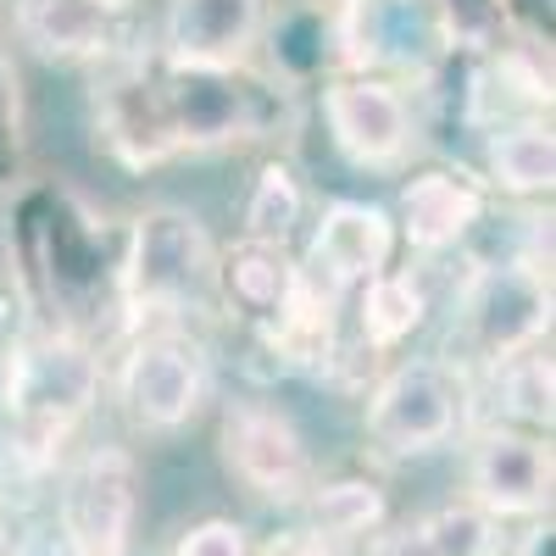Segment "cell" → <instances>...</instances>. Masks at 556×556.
I'll list each match as a JSON object with an SVG mask.
<instances>
[{
    "instance_id": "cell-5",
    "label": "cell",
    "mask_w": 556,
    "mask_h": 556,
    "mask_svg": "<svg viewBox=\"0 0 556 556\" xmlns=\"http://www.w3.org/2000/svg\"><path fill=\"white\" fill-rule=\"evenodd\" d=\"M212 395V374L201 345L184 329H151L139 334L117 367V401L134 417V429L151 434H173L201 412V401Z\"/></svg>"
},
{
    "instance_id": "cell-20",
    "label": "cell",
    "mask_w": 556,
    "mask_h": 556,
    "mask_svg": "<svg viewBox=\"0 0 556 556\" xmlns=\"http://www.w3.org/2000/svg\"><path fill=\"white\" fill-rule=\"evenodd\" d=\"M173 556H251V545H245V529L240 523L206 518V523H195L190 534L173 545Z\"/></svg>"
},
{
    "instance_id": "cell-13",
    "label": "cell",
    "mask_w": 556,
    "mask_h": 556,
    "mask_svg": "<svg viewBox=\"0 0 556 556\" xmlns=\"http://www.w3.org/2000/svg\"><path fill=\"white\" fill-rule=\"evenodd\" d=\"M217 295L228 312L251 317L267 340H278L290 329V317L306 295V273L290 262L285 245H262V240H240L217 262Z\"/></svg>"
},
{
    "instance_id": "cell-19",
    "label": "cell",
    "mask_w": 556,
    "mask_h": 556,
    "mask_svg": "<svg viewBox=\"0 0 556 556\" xmlns=\"http://www.w3.org/2000/svg\"><path fill=\"white\" fill-rule=\"evenodd\" d=\"M306 506H312V534L334 540V545L367 534V529L384 518V495H379L374 484H362V479L317 484V490H306Z\"/></svg>"
},
{
    "instance_id": "cell-7",
    "label": "cell",
    "mask_w": 556,
    "mask_h": 556,
    "mask_svg": "<svg viewBox=\"0 0 556 556\" xmlns=\"http://www.w3.org/2000/svg\"><path fill=\"white\" fill-rule=\"evenodd\" d=\"M134 513H139V473L128 451L96 445L84 462H73L62 484L56 529L73 540L78 556H128Z\"/></svg>"
},
{
    "instance_id": "cell-15",
    "label": "cell",
    "mask_w": 556,
    "mask_h": 556,
    "mask_svg": "<svg viewBox=\"0 0 556 556\" xmlns=\"http://www.w3.org/2000/svg\"><path fill=\"white\" fill-rule=\"evenodd\" d=\"M484 217V190L462 173H417L401 190V235L412 251H451Z\"/></svg>"
},
{
    "instance_id": "cell-9",
    "label": "cell",
    "mask_w": 556,
    "mask_h": 556,
    "mask_svg": "<svg viewBox=\"0 0 556 556\" xmlns=\"http://www.w3.org/2000/svg\"><path fill=\"white\" fill-rule=\"evenodd\" d=\"M223 462L245 490L267 501H301L312 490V451L278 406L240 401L223 412Z\"/></svg>"
},
{
    "instance_id": "cell-10",
    "label": "cell",
    "mask_w": 556,
    "mask_h": 556,
    "mask_svg": "<svg viewBox=\"0 0 556 556\" xmlns=\"http://www.w3.org/2000/svg\"><path fill=\"white\" fill-rule=\"evenodd\" d=\"M267 28V0H167L162 56L184 73H240Z\"/></svg>"
},
{
    "instance_id": "cell-22",
    "label": "cell",
    "mask_w": 556,
    "mask_h": 556,
    "mask_svg": "<svg viewBox=\"0 0 556 556\" xmlns=\"http://www.w3.org/2000/svg\"><path fill=\"white\" fill-rule=\"evenodd\" d=\"M0 556H7V540H0Z\"/></svg>"
},
{
    "instance_id": "cell-6",
    "label": "cell",
    "mask_w": 556,
    "mask_h": 556,
    "mask_svg": "<svg viewBox=\"0 0 556 556\" xmlns=\"http://www.w3.org/2000/svg\"><path fill=\"white\" fill-rule=\"evenodd\" d=\"M545 323H551V285L534 262L490 267L462 295V345L495 367L529 356L545 334Z\"/></svg>"
},
{
    "instance_id": "cell-8",
    "label": "cell",
    "mask_w": 556,
    "mask_h": 556,
    "mask_svg": "<svg viewBox=\"0 0 556 556\" xmlns=\"http://www.w3.org/2000/svg\"><path fill=\"white\" fill-rule=\"evenodd\" d=\"M323 123H329L334 151L351 167H401L406 151L417 146V117L406 96L384 78H334L323 89Z\"/></svg>"
},
{
    "instance_id": "cell-18",
    "label": "cell",
    "mask_w": 556,
    "mask_h": 556,
    "mask_svg": "<svg viewBox=\"0 0 556 556\" xmlns=\"http://www.w3.org/2000/svg\"><path fill=\"white\" fill-rule=\"evenodd\" d=\"M301 184L285 162H267L251 184V201H245V240H262V245H285L301 223Z\"/></svg>"
},
{
    "instance_id": "cell-14",
    "label": "cell",
    "mask_w": 556,
    "mask_h": 556,
    "mask_svg": "<svg viewBox=\"0 0 556 556\" xmlns=\"http://www.w3.org/2000/svg\"><path fill=\"white\" fill-rule=\"evenodd\" d=\"M123 34V0H17V39L45 62H96Z\"/></svg>"
},
{
    "instance_id": "cell-3",
    "label": "cell",
    "mask_w": 556,
    "mask_h": 556,
    "mask_svg": "<svg viewBox=\"0 0 556 556\" xmlns=\"http://www.w3.org/2000/svg\"><path fill=\"white\" fill-rule=\"evenodd\" d=\"M462 401H468V379L456 362L412 356L390 367L367 395V434L390 456H429L462 429Z\"/></svg>"
},
{
    "instance_id": "cell-4",
    "label": "cell",
    "mask_w": 556,
    "mask_h": 556,
    "mask_svg": "<svg viewBox=\"0 0 556 556\" xmlns=\"http://www.w3.org/2000/svg\"><path fill=\"white\" fill-rule=\"evenodd\" d=\"M456 7L451 0H345L340 45L345 67H401V73H434L456 51Z\"/></svg>"
},
{
    "instance_id": "cell-2",
    "label": "cell",
    "mask_w": 556,
    "mask_h": 556,
    "mask_svg": "<svg viewBox=\"0 0 556 556\" xmlns=\"http://www.w3.org/2000/svg\"><path fill=\"white\" fill-rule=\"evenodd\" d=\"M217 245L206 223L184 206H151L128 228V251L117 267V290L134 317H195L217 312Z\"/></svg>"
},
{
    "instance_id": "cell-16",
    "label": "cell",
    "mask_w": 556,
    "mask_h": 556,
    "mask_svg": "<svg viewBox=\"0 0 556 556\" xmlns=\"http://www.w3.org/2000/svg\"><path fill=\"white\" fill-rule=\"evenodd\" d=\"M490 173L501 190L513 195H540L556 178V146H551V123L529 117V123H506L490 139Z\"/></svg>"
},
{
    "instance_id": "cell-21",
    "label": "cell",
    "mask_w": 556,
    "mask_h": 556,
    "mask_svg": "<svg viewBox=\"0 0 556 556\" xmlns=\"http://www.w3.org/2000/svg\"><path fill=\"white\" fill-rule=\"evenodd\" d=\"M12 556H78V551H73V540H67V534H62L56 523H45V529L23 534Z\"/></svg>"
},
{
    "instance_id": "cell-1",
    "label": "cell",
    "mask_w": 556,
    "mask_h": 556,
    "mask_svg": "<svg viewBox=\"0 0 556 556\" xmlns=\"http://www.w3.org/2000/svg\"><path fill=\"white\" fill-rule=\"evenodd\" d=\"M101 401V356L73 329L23 334L0 367V406H7V445L45 468L56 445L89 417Z\"/></svg>"
},
{
    "instance_id": "cell-12",
    "label": "cell",
    "mask_w": 556,
    "mask_h": 556,
    "mask_svg": "<svg viewBox=\"0 0 556 556\" xmlns=\"http://www.w3.org/2000/svg\"><path fill=\"white\" fill-rule=\"evenodd\" d=\"M390 256H395V223L367 201H334L312 235L306 278H317L329 295H340V290L374 285L379 273H390Z\"/></svg>"
},
{
    "instance_id": "cell-11",
    "label": "cell",
    "mask_w": 556,
    "mask_h": 556,
    "mask_svg": "<svg viewBox=\"0 0 556 556\" xmlns=\"http://www.w3.org/2000/svg\"><path fill=\"white\" fill-rule=\"evenodd\" d=\"M468 490L490 518H529L551 501V445L529 429H490L468 456Z\"/></svg>"
},
{
    "instance_id": "cell-17",
    "label": "cell",
    "mask_w": 556,
    "mask_h": 556,
    "mask_svg": "<svg viewBox=\"0 0 556 556\" xmlns=\"http://www.w3.org/2000/svg\"><path fill=\"white\" fill-rule=\"evenodd\" d=\"M424 312H429V301L406 273H379L374 285H362V334L379 351L401 345L417 323H424Z\"/></svg>"
}]
</instances>
